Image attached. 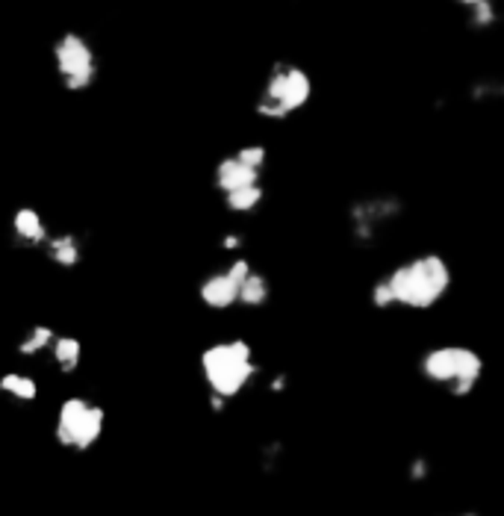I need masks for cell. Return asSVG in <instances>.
I'll return each mask as SVG.
<instances>
[{"label": "cell", "mask_w": 504, "mask_h": 516, "mask_svg": "<svg viewBox=\"0 0 504 516\" xmlns=\"http://www.w3.org/2000/svg\"><path fill=\"white\" fill-rule=\"evenodd\" d=\"M387 287L392 292L395 307L404 310H431L434 304L446 298L452 289V269L443 254L436 251H425L410 260L399 262L392 271L383 275Z\"/></svg>", "instance_id": "1"}, {"label": "cell", "mask_w": 504, "mask_h": 516, "mask_svg": "<svg viewBox=\"0 0 504 516\" xmlns=\"http://www.w3.org/2000/svg\"><path fill=\"white\" fill-rule=\"evenodd\" d=\"M201 372L210 393L230 402L260 375V363L245 340H221L201 351Z\"/></svg>", "instance_id": "2"}, {"label": "cell", "mask_w": 504, "mask_h": 516, "mask_svg": "<svg viewBox=\"0 0 504 516\" xmlns=\"http://www.w3.org/2000/svg\"><path fill=\"white\" fill-rule=\"evenodd\" d=\"M419 372L428 384L443 387L448 396L466 398L484 378V357L469 345H434L422 354Z\"/></svg>", "instance_id": "3"}, {"label": "cell", "mask_w": 504, "mask_h": 516, "mask_svg": "<svg viewBox=\"0 0 504 516\" xmlns=\"http://www.w3.org/2000/svg\"><path fill=\"white\" fill-rule=\"evenodd\" d=\"M313 98V80L295 62H274L269 77H266L260 94H256L254 110L260 119L286 121L289 115L304 110Z\"/></svg>", "instance_id": "4"}, {"label": "cell", "mask_w": 504, "mask_h": 516, "mask_svg": "<svg viewBox=\"0 0 504 516\" xmlns=\"http://www.w3.org/2000/svg\"><path fill=\"white\" fill-rule=\"evenodd\" d=\"M106 428V410L92 402V398L71 396L57 410V425H53V440L57 446L68 451H89L98 446Z\"/></svg>", "instance_id": "5"}, {"label": "cell", "mask_w": 504, "mask_h": 516, "mask_svg": "<svg viewBox=\"0 0 504 516\" xmlns=\"http://www.w3.org/2000/svg\"><path fill=\"white\" fill-rule=\"evenodd\" d=\"M53 68L68 92H86L98 80V54L77 30H66L53 41Z\"/></svg>", "instance_id": "6"}, {"label": "cell", "mask_w": 504, "mask_h": 516, "mask_svg": "<svg viewBox=\"0 0 504 516\" xmlns=\"http://www.w3.org/2000/svg\"><path fill=\"white\" fill-rule=\"evenodd\" d=\"M404 213V204L399 195L374 192L363 195L348 207V234L357 245H374L381 239L383 227H390L395 218Z\"/></svg>", "instance_id": "7"}, {"label": "cell", "mask_w": 504, "mask_h": 516, "mask_svg": "<svg viewBox=\"0 0 504 516\" xmlns=\"http://www.w3.org/2000/svg\"><path fill=\"white\" fill-rule=\"evenodd\" d=\"M269 165V147L260 142L236 147L233 154H224L212 168V186L219 192H233V189L263 183V172Z\"/></svg>", "instance_id": "8"}, {"label": "cell", "mask_w": 504, "mask_h": 516, "mask_svg": "<svg viewBox=\"0 0 504 516\" xmlns=\"http://www.w3.org/2000/svg\"><path fill=\"white\" fill-rule=\"evenodd\" d=\"M254 266L245 254H230L221 269L203 275L198 283V301L207 310H230L239 301V283Z\"/></svg>", "instance_id": "9"}, {"label": "cell", "mask_w": 504, "mask_h": 516, "mask_svg": "<svg viewBox=\"0 0 504 516\" xmlns=\"http://www.w3.org/2000/svg\"><path fill=\"white\" fill-rule=\"evenodd\" d=\"M50 234L45 216L39 213L36 207H18L13 218H9V236L18 248H41Z\"/></svg>", "instance_id": "10"}, {"label": "cell", "mask_w": 504, "mask_h": 516, "mask_svg": "<svg viewBox=\"0 0 504 516\" xmlns=\"http://www.w3.org/2000/svg\"><path fill=\"white\" fill-rule=\"evenodd\" d=\"M41 251H45V257L53 262L57 269H77L83 262V239L77 234H71V230H59V234H48L45 245H41Z\"/></svg>", "instance_id": "11"}, {"label": "cell", "mask_w": 504, "mask_h": 516, "mask_svg": "<svg viewBox=\"0 0 504 516\" xmlns=\"http://www.w3.org/2000/svg\"><path fill=\"white\" fill-rule=\"evenodd\" d=\"M48 354H50L53 366H57L62 375H71V372H77V369H80L83 343L71 334H57V336H53Z\"/></svg>", "instance_id": "12"}, {"label": "cell", "mask_w": 504, "mask_h": 516, "mask_svg": "<svg viewBox=\"0 0 504 516\" xmlns=\"http://www.w3.org/2000/svg\"><path fill=\"white\" fill-rule=\"evenodd\" d=\"M269 298H272L269 278H266L263 271L251 269L239 283V301H236V304H242V307H248V310H260V307L269 304Z\"/></svg>", "instance_id": "13"}, {"label": "cell", "mask_w": 504, "mask_h": 516, "mask_svg": "<svg viewBox=\"0 0 504 516\" xmlns=\"http://www.w3.org/2000/svg\"><path fill=\"white\" fill-rule=\"evenodd\" d=\"M221 201H224V209H228V213L251 216L266 201V186L263 183H251V186L233 189V192H224L221 195Z\"/></svg>", "instance_id": "14"}, {"label": "cell", "mask_w": 504, "mask_h": 516, "mask_svg": "<svg viewBox=\"0 0 504 516\" xmlns=\"http://www.w3.org/2000/svg\"><path fill=\"white\" fill-rule=\"evenodd\" d=\"M0 393L9 396L18 405H30V402H36V398H39V384H36L33 375L6 372V375H0Z\"/></svg>", "instance_id": "15"}, {"label": "cell", "mask_w": 504, "mask_h": 516, "mask_svg": "<svg viewBox=\"0 0 504 516\" xmlns=\"http://www.w3.org/2000/svg\"><path fill=\"white\" fill-rule=\"evenodd\" d=\"M53 336H57V331H53L50 325H33V328H27L24 336L18 340V354L21 357H41V354H48Z\"/></svg>", "instance_id": "16"}, {"label": "cell", "mask_w": 504, "mask_h": 516, "mask_svg": "<svg viewBox=\"0 0 504 516\" xmlns=\"http://www.w3.org/2000/svg\"><path fill=\"white\" fill-rule=\"evenodd\" d=\"M469 9V27L472 30H487L496 24V4L492 0H478V4L466 6Z\"/></svg>", "instance_id": "17"}, {"label": "cell", "mask_w": 504, "mask_h": 516, "mask_svg": "<svg viewBox=\"0 0 504 516\" xmlns=\"http://www.w3.org/2000/svg\"><path fill=\"white\" fill-rule=\"evenodd\" d=\"M372 304H374V307H378V310H392V307H395L392 292H390L387 280H383V278L372 287Z\"/></svg>", "instance_id": "18"}, {"label": "cell", "mask_w": 504, "mask_h": 516, "mask_svg": "<svg viewBox=\"0 0 504 516\" xmlns=\"http://www.w3.org/2000/svg\"><path fill=\"white\" fill-rule=\"evenodd\" d=\"M428 460L425 458H413L410 467H407V476H410V481H425L428 478Z\"/></svg>", "instance_id": "19"}, {"label": "cell", "mask_w": 504, "mask_h": 516, "mask_svg": "<svg viewBox=\"0 0 504 516\" xmlns=\"http://www.w3.org/2000/svg\"><path fill=\"white\" fill-rule=\"evenodd\" d=\"M221 251H228V254H239L242 245H245V239L239 234H228V236H221Z\"/></svg>", "instance_id": "20"}, {"label": "cell", "mask_w": 504, "mask_h": 516, "mask_svg": "<svg viewBox=\"0 0 504 516\" xmlns=\"http://www.w3.org/2000/svg\"><path fill=\"white\" fill-rule=\"evenodd\" d=\"M490 94H501V86H490V83H475V89H472V98H475V101H487Z\"/></svg>", "instance_id": "21"}, {"label": "cell", "mask_w": 504, "mask_h": 516, "mask_svg": "<svg viewBox=\"0 0 504 516\" xmlns=\"http://www.w3.org/2000/svg\"><path fill=\"white\" fill-rule=\"evenodd\" d=\"M284 387H286V375H274L272 384H269L272 393H284Z\"/></svg>", "instance_id": "22"}, {"label": "cell", "mask_w": 504, "mask_h": 516, "mask_svg": "<svg viewBox=\"0 0 504 516\" xmlns=\"http://www.w3.org/2000/svg\"><path fill=\"white\" fill-rule=\"evenodd\" d=\"M460 6H472V4H478V0H457Z\"/></svg>", "instance_id": "23"}, {"label": "cell", "mask_w": 504, "mask_h": 516, "mask_svg": "<svg viewBox=\"0 0 504 516\" xmlns=\"http://www.w3.org/2000/svg\"><path fill=\"white\" fill-rule=\"evenodd\" d=\"M454 516H481V513H475V511H464V513H454Z\"/></svg>", "instance_id": "24"}]
</instances>
